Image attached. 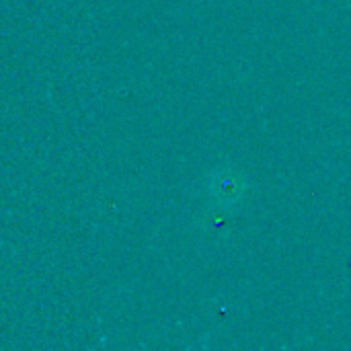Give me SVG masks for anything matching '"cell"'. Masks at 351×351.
<instances>
[{"label":"cell","mask_w":351,"mask_h":351,"mask_svg":"<svg viewBox=\"0 0 351 351\" xmlns=\"http://www.w3.org/2000/svg\"><path fill=\"white\" fill-rule=\"evenodd\" d=\"M212 189H214V193H216V197H218L220 204L234 206V204H239L243 199L247 185H245V181H243L241 175L230 173V171H220L216 175L214 183H212Z\"/></svg>","instance_id":"obj_1"}]
</instances>
